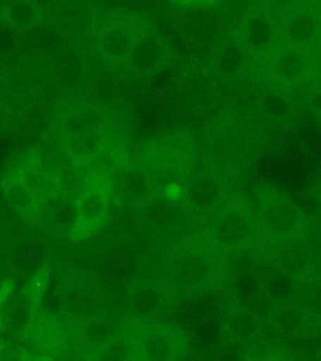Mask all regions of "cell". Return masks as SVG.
<instances>
[{
  "label": "cell",
  "instance_id": "obj_1",
  "mask_svg": "<svg viewBox=\"0 0 321 361\" xmlns=\"http://www.w3.org/2000/svg\"><path fill=\"white\" fill-rule=\"evenodd\" d=\"M160 276L177 293H208L230 281V264L212 245L194 238L174 242L159 262Z\"/></svg>",
  "mask_w": 321,
  "mask_h": 361
},
{
  "label": "cell",
  "instance_id": "obj_2",
  "mask_svg": "<svg viewBox=\"0 0 321 361\" xmlns=\"http://www.w3.org/2000/svg\"><path fill=\"white\" fill-rule=\"evenodd\" d=\"M197 160L195 137L188 130H176L148 141L143 147L140 165L148 172L157 196L181 197Z\"/></svg>",
  "mask_w": 321,
  "mask_h": 361
},
{
  "label": "cell",
  "instance_id": "obj_3",
  "mask_svg": "<svg viewBox=\"0 0 321 361\" xmlns=\"http://www.w3.org/2000/svg\"><path fill=\"white\" fill-rule=\"evenodd\" d=\"M151 30L143 14L128 11H112L97 34V48L101 61L111 68H126L138 39Z\"/></svg>",
  "mask_w": 321,
  "mask_h": 361
},
{
  "label": "cell",
  "instance_id": "obj_4",
  "mask_svg": "<svg viewBox=\"0 0 321 361\" xmlns=\"http://www.w3.org/2000/svg\"><path fill=\"white\" fill-rule=\"evenodd\" d=\"M227 194L226 180L219 171L208 169L188 180L178 203L184 216L200 224L219 213Z\"/></svg>",
  "mask_w": 321,
  "mask_h": 361
},
{
  "label": "cell",
  "instance_id": "obj_5",
  "mask_svg": "<svg viewBox=\"0 0 321 361\" xmlns=\"http://www.w3.org/2000/svg\"><path fill=\"white\" fill-rule=\"evenodd\" d=\"M256 199L259 225L267 235L279 241L298 239L306 230V216L291 200L270 189L259 192Z\"/></svg>",
  "mask_w": 321,
  "mask_h": 361
},
{
  "label": "cell",
  "instance_id": "obj_6",
  "mask_svg": "<svg viewBox=\"0 0 321 361\" xmlns=\"http://www.w3.org/2000/svg\"><path fill=\"white\" fill-rule=\"evenodd\" d=\"M59 298L63 314L74 323L102 313V300L97 285L83 271L67 267L61 272Z\"/></svg>",
  "mask_w": 321,
  "mask_h": 361
},
{
  "label": "cell",
  "instance_id": "obj_7",
  "mask_svg": "<svg viewBox=\"0 0 321 361\" xmlns=\"http://www.w3.org/2000/svg\"><path fill=\"white\" fill-rule=\"evenodd\" d=\"M256 233L252 213L241 206L230 205L211 220L207 236L210 244L222 252H238L253 244Z\"/></svg>",
  "mask_w": 321,
  "mask_h": 361
},
{
  "label": "cell",
  "instance_id": "obj_8",
  "mask_svg": "<svg viewBox=\"0 0 321 361\" xmlns=\"http://www.w3.org/2000/svg\"><path fill=\"white\" fill-rule=\"evenodd\" d=\"M139 361H183L188 340L184 329L170 322L149 324L137 335Z\"/></svg>",
  "mask_w": 321,
  "mask_h": 361
},
{
  "label": "cell",
  "instance_id": "obj_9",
  "mask_svg": "<svg viewBox=\"0 0 321 361\" xmlns=\"http://www.w3.org/2000/svg\"><path fill=\"white\" fill-rule=\"evenodd\" d=\"M75 202L78 222L71 238L80 241L97 233L106 222L111 205V185L108 178L90 179Z\"/></svg>",
  "mask_w": 321,
  "mask_h": 361
},
{
  "label": "cell",
  "instance_id": "obj_10",
  "mask_svg": "<svg viewBox=\"0 0 321 361\" xmlns=\"http://www.w3.org/2000/svg\"><path fill=\"white\" fill-rule=\"evenodd\" d=\"M176 295L162 279H135L128 288L129 314L137 321H153L171 306Z\"/></svg>",
  "mask_w": 321,
  "mask_h": 361
},
{
  "label": "cell",
  "instance_id": "obj_11",
  "mask_svg": "<svg viewBox=\"0 0 321 361\" xmlns=\"http://www.w3.org/2000/svg\"><path fill=\"white\" fill-rule=\"evenodd\" d=\"M269 259L275 270L298 283L314 281L317 275V262L308 245L298 239L280 240L272 245Z\"/></svg>",
  "mask_w": 321,
  "mask_h": 361
},
{
  "label": "cell",
  "instance_id": "obj_12",
  "mask_svg": "<svg viewBox=\"0 0 321 361\" xmlns=\"http://www.w3.org/2000/svg\"><path fill=\"white\" fill-rule=\"evenodd\" d=\"M111 123V113L105 106L78 101L66 104L57 113L54 127L63 138L83 132L108 131Z\"/></svg>",
  "mask_w": 321,
  "mask_h": 361
},
{
  "label": "cell",
  "instance_id": "obj_13",
  "mask_svg": "<svg viewBox=\"0 0 321 361\" xmlns=\"http://www.w3.org/2000/svg\"><path fill=\"white\" fill-rule=\"evenodd\" d=\"M269 323L280 335L308 334L321 330V315L303 305L290 301L277 305L270 312Z\"/></svg>",
  "mask_w": 321,
  "mask_h": 361
},
{
  "label": "cell",
  "instance_id": "obj_14",
  "mask_svg": "<svg viewBox=\"0 0 321 361\" xmlns=\"http://www.w3.org/2000/svg\"><path fill=\"white\" fill-rule=\"evenodd\" d=\"M25 338L40 354L49 357L63 355L69 347V338L63 324L50 313L35 314Z\"/></svg>",
  "mask_w": 321,
  "mask_h": 361
},
{
  "label": "cell",
  "instance_id": "obj_15",
  "mask_svg": "<svg viewBox=\"0 0 321 361\" xmlns=\"http://www.w3.org/2000/svg\"><path fill=\"white\" fill-rule=\"evenodd\" d=\"M170 58V47L164 39L149 30L138 39L126 68L137 75L149 76L162 69Z\"/></svg>",
  "mask_w": 321,
  "mask_h": 361
},
{
  "label": "cell",
  "instance_id": "obj_16",
  "mask_svg": "<svg viewBox=\"0 0 321 361\" xmlns=\"http://www.w3.org/2000/svg\"><path fill=\"white\" fill-rule=\"evenodd\" d=\"M35 220L56 235L72 237L78 222L77 202L63 194L42 202Z\"/></svg>",
  "mask_w": 321,
  "mask_h": 361
},
{
  "label": "cell",
  "instance_id": "obj_17",
  "mask_svg": "<svg viewBox=\"0 0 321 361\" xmlns=\"http://www.w3.org/2000/svg\"><path fill=\"white\" fill-rule=\"evenodd\" d=\"M118 188L123 199L140 208L159 197L153 179L140 165L129 166L120 174Z\"/></svg>",
  "mask_w": 321,
  "mask_h": 361
},
{
  "label": "cell",
  "instance_id": "obj_18",
  "mask_svg": "<svg viewBox=\"0 0 321 361\" xmlns=\"http://www.w3.org/2000/svg\"><path fill=\"white\" fill-rule=\"evenodd\" d=\"M224 329L231 341L239 344L255 343L261 335L262 323L255 312L241 305H233L228 310Z\"/></svg>",
  "mask_w": 321,
  "mask_h": 361
},
{
  "label": "cell",
  "instance_id": "obj_19",
  "mask_svg": "<svg viewBox=\"0 0 321 361\" xmlns=\"http://www.w3.org/2000/svg\"><path fill=\"white\" fill-rule=\"evenodd\" d=\"M40 203L64 194L63 180L53 169L43 164H33L18 174Z\"/></svg>",
  "mask_w": 321,
  "mask_h": 361
},
{
  "label": "cell",
  "instance_id": "obj_20",
  "mask_svg": "<svg viewBox=\"0 0 321 361\" xmlns=\"http://www.w3.org/2000/svg\"><path fill=\"white\" fill-rule=\"evenodd\" d=\"M137 334L118 331L87 355V361H138Z\"/></svg>",
  "mask_w": 321,
  "mask_h": 361
},
{
  "label": "cell",
  "instance_id": "obj_21",
  "mask_svg": "<svg viewBox=\"0 0 321 361\" xmlns=\"http://www.w3.org/2000/svg\"><path fill=\"white\" fill-rule=\"evenodd\" d=\"M75 324V343L81 348L86 350L87 355L120 331L117 324L103 312L88 320Z\"/></svg>",
  "mask_w": 321,
  "mask_h": 361
},
{
  "label": "cell",
  "instance_id": "obj_22",
  "mask_svg": "<svg viewBox=\"0 0 321 361\" xmlns=\"http://www.w3.org/2000/svg\"><path fill=\"white\" fill-rule=\"evenodd\" d=\"M64 151L75 163H86L97 158L105 149L108 131L78 133L61 138Z\"/></svg>",
  "mask_w": 321,
  "mask_h": 361
},
{
  "label": "cell",
  "instance_id": "obj_23",
  "mask_svg": "<svg viewBox=\"0 0 321 361\" xmlns=\"http://www.w3.org/2000/svg\"><path fill=\"white\" fill-rule=\"evenodd\" d=\"M2 21L10 27L28 30L37 27L44 19V11L37 2L30 0H12L0 8Z\"/></svg>",
  "mask_w": 321,
  "mask_h": 361
},
{
  "label": "cell",
  "instance_id": "obj_24",
  "mask_svg": "<svg viewBox=\"0 0 321 361\" xmlns=\"http://www.w3.org/2000/svg\"><path fill=\"white\" fill-rule=\"evenodd\" d=\"M4 195L16 213L24 219H36L41 203L18 174L5 182Z\"/></svg>",
  "mask_w": 321,
  "mask_h": 361
},
{
  "label": "cell",
  "instance_id": "obj_25",
  "mask_svg": "<svg viewBox=\"0 0 321 361\" xmlns=\"http://www.w3.org/2000/svg\"><path fill=\"white\" fill-rule=\"evenodd\" d=\"M36 299L22 293L20 296L11 302L4 313L5 326L10 332L24 336L36 314Z\"/></svg>",
  "mask_w": 321,
  "mask_h": 361
},
{
  "label": "cell",
  "instance_id": "obj_26",
  "mask_svg": "<svg viewBox=\"0 0 321 361\" xmlns=\"http://www.w3.org/2000/svg\"><path fill=\"white\" fill-rule=\"evenodd\" d=\"M262 283L263 292L266 293L267 298L273 302H277L279 305L290 302L294 298L297 293L298 282L275 270L262 279Z\"/></svg>",
  "mask_w": 321,
  "mask_h": 361
},
{
  "label": "cell",
  "instance_id": "obj_27",
  "mask_svg": "<svg viewBox=\"0 0 321 361\" xmlns=\"http://www.w3.org/2000/svg\"><path fill=\"white\" fill-rule=\"evenodd\" d=\"M242 361H292L287 350L272 341H256L245 350Z\"/></svg>",
  "mask_w": 321,
  "mask_h": 361
},
{
  "label": "cell",
  "instance_id": "obj_28",
  "mask_svg": "<svg viewBox=\"0 0 321 361\" xmlns=\"http://www.w3.org/2000/svg\"><path fill=\"white\" fill-rule=\"evenodd\" d=\"M306 62L303 56L296 50H287L281 53L276 62V71L284 80H298L305 73Z\"/></svg>",
  "mask_w": 321,
  "mask_h": 361
},
{
  "label": "cell",
  "instance_id": "obj_29",
  "mask_svg": "<svg viewBox=\"0 0 321 361\" xmlns=\"http://www.w3.org/2000/svg\"><path fill=\"white\" fill-rule=\"evenodd\" d=\"M248 44L253 48H263L272 41L273 28L269 20L264 16H253L247 23L245 30Z\"/></svg>",
  "mask_w": 321,
  "mask_h": 361
},
{
  "label": "cell",
  "instance_id": "obj_30",
  "mask_svg": "<svg viewBox=\"0 0 321 361\" xmlns=\"http://www.w3.org/2000/svg\"><path fill=\"white\" fill-rule=\"evenodd\" d=\"M287 35L295 42H305L315 35L317 30V21L309 13L297 14L287 25Z\"/></svg>",
  "mask_w": 321,
  "mask_h": 361
},
{
  "label": "cell",
  "instance_id": "obj_31",
  "mask_svg": "<svg viewBox=\"0 0 321 361\" xmlns=\"http://www.w3.org/2000/svg\"><path fill=\"white\" fill-rule=\"evenodd\" d=\"M243 53L238 45L230 44L222 48L218 58V67L224 75H231L243 63Z\"/></svg>",
  "mask_w": 321,
  "mask_h": 361
},
{
  "label": "cell",
  "instance_id": "obj_32",
  "mask_svg": "<svg viewBox=\"0 0 321 361\" xmlns=\"http://www.w3.org/2000/svg\"><path fill=\"white\" fill-rule=\"evenodd\" d=\"M236 295H241L245 299L253 298L263 292V283L262 279L252 273H242L235 279Z\"/></svg>",
  "mask_w": 321,
  "mask_h": 361
},
{
  "label": "cell",
  "instance_id": "obj_33",
  "mask_svg": "<svg viewBox=\"0 0 321 361\" xmlns=\"http://www.w3.org/2000/svg\"><path fill=\"white\" fill-rule=\"evenodd\" d=\"M265 107L270 114L283 116L289 111V104L280 95L270 94L265 99Z\"/></svg>",
  "mask_w": 321,
  "mask_h": 361
},
{
  "label": "cell",
  "instance_id": "obj_34",
  "mask_svg": "<svg viewBox=\"0 0 321 361\" xmlns=\"http://www.w3.org/2000/svg\"><path fill=\"white\" fill-rule=\"evenodd\" d=\"M308 103L317 114L321 115V90L313 92L309 95Z\"/></svg>",
  "mask_w": 321,
  "mask_h": 361
},
{
  "label": "cell",
  "instance_id": "obj_35",
  "mask_svg": "<svg viewBox=\"0 0 321 361\" xmlns=\"http://www.w3.org/2000/svg\"><path fill=\"white\" fill-rule=\"evenodd\" d=\"M318 197H320V202H321V188H320V194H318Z\"/></svg>",
  "mask_w": 321,
  "mask_h": 361
},
{
  "label": "cell",
  "instance_id": "obj_36",
  "mask_svg": "<svg viewBox=\"0 0 321 361\" xmlns=\"http://www.w3.org/2000/svg\"><path fill=\"white\" fill-rule=\"evenodd\" d=\"M138 361H139V360H138Z\"/></svg>",
  "mask_w": 321,
  "mask_h": 361
}]
</instances>
